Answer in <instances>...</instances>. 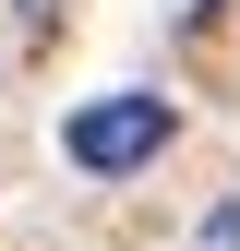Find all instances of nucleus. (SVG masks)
<instances>
[{
    "instance_id": "obj_1",
    "label": "nucleus",
    "mask_w": 240,
    "mask_h": 251,
    "mask_svg": "<svg viewBox=\"0 0 240 251\" xmlns=\"http://www.w3.org/2000/svg\"><path fill=\"white\" fill-rule=\"evenodd\" d=\"M168 96H96V108H72L60 120V155H72L84 179H132V168H156L168 155Z\"/></svg>"
},
{
    "instance_id": "obj_2",
    "label": "nucleus",
    "mask_w": 240,
    "mask_h": 251,
    "mask_svg": "<svg viewBox=\"0 0 240 251\" xmlns=\"http://www.w3.org/2000/svg\"><path fill=\"white\" fill-rule=\"evenodd\" d=\"M48 24H60V0H12V48H36Z\"/></svg>"
}]
</instances>
